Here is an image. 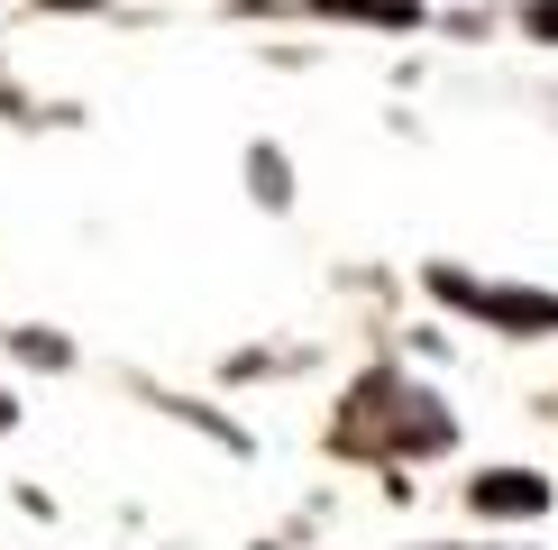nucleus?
Here are the masks:
<instances>
[{
    "label": "nucleus",
    "instance_id": "nucleus-1",
    "mask_svg": "<svg viewBox=\"0 0 558 550\" xmlns=\"http://www.w3.org/2000/svg\"><path fill=\"white\" fill-rule=\"evenodd\" d=\"M449 303H468L485 321H522V331H558V294H504V285H468V275H439Z\"/></svg>",
    "mask_w": 558,
    "mask_h": 550
},
{
    "label": "nucleus",
    "instance_id": "nucleus-2",
    "mask_svg": "<svg viewBox=\"0 0 558 550\" xmlns=\"http://www.w3.org/2000/svg\"><path fill=\"white\" fill-rule=\"evenodd\" d=\"M476 504H485V514H541L549 487L531 468H504V477H476Z\"/></svg>",
    "mask_w": 558,
    "mask_h": 550
},
{
    "label": "nucleus",
    "instance_id": "nucleus-3",
    "mask_svg": "<svg viewBox=\"0 0 558 550\" xmlns=\"http://www.w3.org/2000/svg\"><path fill=\"white\" fill-rule=\"evenodd\" d=\"M320 10H348V19H385V28H403L412 0H320Z\"/></svg>",
    "mask_w": 558,
    "mask_h": 550
},
{
    "label": "nucleus",
    "instance_id": "nucleus-4",
    "mask_svg": "<svg viewBox=\"0 0 558 550\" xmlns=\"http://www.w3.org/2000/svg\"><path fill=\"white\" fill-rule=\"evenodd\" d=\"M531 28H549V37H558V0H531Z\"/></svg>",
    "mask_w": 558,
    "mask_h": 550
},
{
    "label": "nucleus",
    "instance_id": "nucleus-5",
    "mask_svg": "<svg viewBox=\"0 0 558 550\" xmlns=\"http://www.w3.org/2000/svg\"><path fill=\"white\" fill-rule=\"evenodd\" d=\"M64 10H92V0H64Z\"/></svg>",
    "mask_w": 558,
    "mask_h": 550
}]
</instances>
